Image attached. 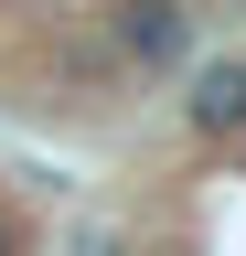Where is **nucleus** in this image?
<instances>
[{"label":"nucleus","instance_id":"obj_1","mask_svg":"<svg viewBox=\"0 0 246 256\" xmlns=\"http://www.w3.org/2000/svg\"><path fill=\"white\" fill-rule=\"evenodd\" d=\"M193 118L203 128H246V64H203L193 75Z\"/></svg>","mask_w":246,"mask_h":256}]
</instances>
